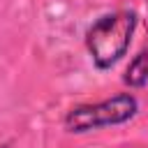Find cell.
I'll list each match as a JSON object with an SVG mask.
<instances>
[{
	"label": "cell",
	"mask_w": 148,
	"mask_h": 148,
	"mask_svg": "<svg viewBox=\"0 0 148 148\" xmlns=\"http://www.w3.org/2000/svg\"><path fill=\"white\" fill-rule=\"evenodd\" d=\"M136 109H139L136 97L130 92H123L97 104H83V106L72 109L65 116V127L67 132L81 134V132H90V130H99L109 125H120L130 120L136 113Z\"/></svg>",
	"instance_id": "obj_2"
},
{
	"label": "cell",
	"mask_w": 148,
	"mask_h": 148,
	"mask_svg": "<svg viewBox=\"0 0 148 148\" xmlns=\"http://www.w3.org/2000/svg\"><path fill=\"white\" fill-rule=\"evenodd\" d=\"M134 25H136V14L113 12V14H104L88 28L86 46L92 62L99 69H109L125 56L132 42Z\"/></svg>",
	"instance_id": "obj_1"
},
{
	"label": "cell",
	"mask_w": 148,
	"mask_h": 148,
	"mask_svg": "<svg viewBox=\"0 0 148 148\" xmlns=\"http://www.w3.org/2000/svg\"><path fill=\"white\" fill-rule=\"evenodd\" d=\"M148 81V51H141L125 72V83L130 88H141Z\"/></svg>",
	"instance_id": "obj_3"
}]
</instances>
